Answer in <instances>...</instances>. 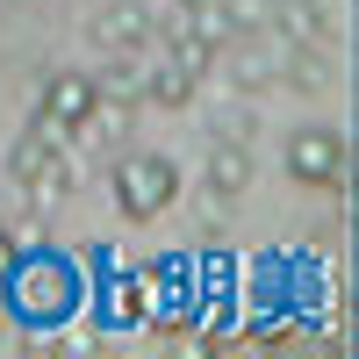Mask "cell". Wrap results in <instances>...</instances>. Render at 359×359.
I'll return each mask as SVG.
<instances>
[{"label":"cell","mask_w":359,"mask_h":359,"mask_svg":"<svg viewBox=\"0 0 359 359\" xmlns=\"http://www.w3.org/2000/svg\"><path fill=\"white\" fill-rule=\"evenodd\" d=\"M0 309H8L22 331H65V323L86 309V273L72 252H43L29 245L0 266Z\"/></svg>","instance_id":"1"},{"label":"cell","mask_w":359,"mask_h":359,"mask_svg":"<svg viewBox=\"0 0 359 359\" xmlns=\"http://www.w3.org/2000/svg\"><path fill=\"white\" fill-rule=\"evenodd\" d=\"M108 187H115V208H123L130 223H151V216H165L180 201V165L165 151H130L108 172Z\"/></svg>","instance_id":"2"},{"label":"cell","mask_w":359,"mask_h":359,"mask_svg":"<svg viewBox=\"0 0 359 359\" xmlns=\"http://www.w3.org/2000/svg\"><path fill=\"white\" fill-rule=\"evenodd\" d=\"M287 180L294 187H323V194H345L352 187V137L331 123H309L287 137Z\"/></svg>","instance_id":"3"},{"label":"cell","mask_w":359,"mask_h":359,"mask_svg":"<svg viewBox=\"0 0 359 359\" xmlns=\"http://www.w3.org/2000/svg\"><path fill=\"white\" fill-rule=\"evenodd\" d=\"M57 144H65L57 130L29 123V130L15 137V151H8V180H15V187H29V201H36V208H50L57 194L72 187V158L57 151Z\"/></svg>","instance_id":"4"},{"label":"cell","mask_w":359,"mask_h":359,"mask_svg":"<svg viewBox=\"0 0 359 359\" xmlns=\"http://www.w3.org/2000/svg\"><path fill=\"white\" fill-rule=\"evenodd\" d=\"M94 115H101L94 72H57V79L43 86V101H36V123H43V130H57V137H79Z\"/></svg>","instance_id":"5"},{"label":"cell","mask_w":359,"mask_h":359,"mask_svg":"<svg viewBox=\"0 0 359 359\" xmlns=\"http://www.w3.org/2000/svg\"><path fill=\"white\" fill-rule=\"evenodd\" d=\"M86 302H94V323L101 331H144V309H151V280H144V266L137 273H108L101 280V294H86Z\"/></svg>","instance_id":"6"},{"label":"cell","mask_w":359,"mask_h":359,"mask_svg":"<svg viewBox=\"0 0 359 359\" xmlns=\"http://www.w3.org/2000/svg\"><path fill=\"white\" fill-rule=\"evenodd\" d=\"M86 36H94L108 57H137L144 43H151V15H137L130 0H115V8H101L94 22H86Z\"/></svg>","instance_id":"7"},{"label":"cell","mask_w":359,"mask_h":359,"mask_svg":"<svg viewBox=\"0 0 359 359\" xmlns=\"http://www.w3.org/2000/svg\"><path fill=\"white\" fill-rule=\"evenodd\" d=\"M252 187V151L237 137H216L208 144V194H223V201H237Z\"/></svg>","instance_id":"8"},{"label":"cell","mask_w":359,"mask_h":359,"mask_svg":"<svg viewBox=\"0 0 359 359\" xmlns=\"http://www.w3.org/2000/svg\"><path fill=\"white\" fill-rule=\"evenodd\" d=\"M94 94H101V108H137L144 101V65L137 57H108L94 72Z\"/></svg>","instance_id":"9"},{"label":"cell","mask_w":359,"mask_h":359,"mask_svg":"<svg viewBox=\"0 0 359 359\" xmlns=\"http://www.w3.org/2000/svg\"><path fill=\"white\" fill-rule=\"evenodd\" d=\"M194 79H201V72H187V65H172V57H165V65L144 72V101H151V108H187V101H194Z\"/></svg>","instance_id":"10"}]
</instances>
